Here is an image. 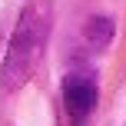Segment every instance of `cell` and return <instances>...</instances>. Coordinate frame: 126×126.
Listing matches in <instances>:
<instances>
[{
	"label": "cell",
	"instance_id": "cell-1",
	"mask_svg": "<svg viewBox=\"0 0 126 126\" xmlns=\"http://www.w3.org/2000/svg\"><path fill=\"white\" fill-rule=\"evenodd\" d=\"M50 30H53V0H27L10 33V47L3 57V70H0V86L7 93L20 90L37 73L47 53Z\"/></svg>",
	"mask_w": 126,
	"mask_h": 126
},
{
	"label": "cell",
	"instance_id": "cell-2",
	"mask_svg": "<svg viewBox=\"0 0 126 126\" xmlns=\"http://www.w3.org/2000/svg\"><path fill=\"white\" fill-rule=\"evenodd\" d=\"M96 96H100V86H96L93 73L73 70V73L63 76V110L76 126L86 123V116L96 110Z\"/></svg>",
	"mask_w": 126,
	"mask_h": 126
},
{
	"label": "cell",
	"instance_id": "cell-3",
	"mask_svg": "<svg viewBox=\"0 0 126 126\" xmlns=\"http://www.w3.org/2000/svg\"><path fill=\"white\" fill-rule=\"evenodd\" d=\"M83 40L90 50H106V43L113 40V20L110 17H90L83 27Z\"/></svg>",
	"mask_w": 126,
	"mask_h": 126
}]
</instances>
